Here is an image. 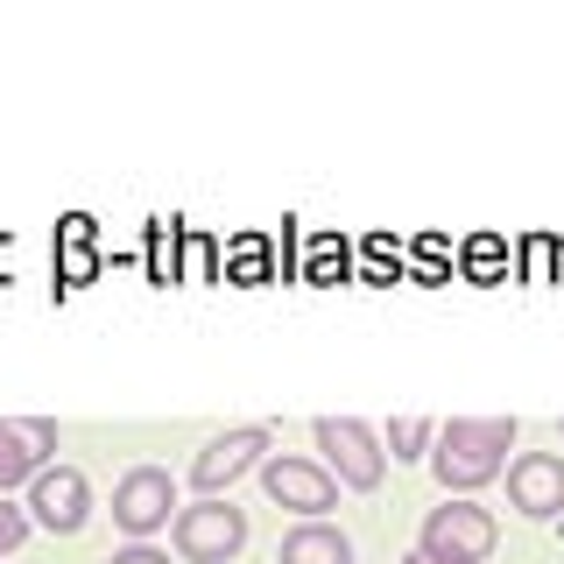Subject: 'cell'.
<instances>
[{"label":"cell","mask_w":564,"mask_h":564,"mask_svg":"<svg viewBox=\"0 0 564 564\" xmlns=\"http://www.w3.org/2000/svg\"><path fill=\"white\" fill-rule=\"evenodd\" d=\"M508 452H516V416H452V423H437V445H431L437 487L445 494L487 487L494 473L508 466Z\"/></svg>","instance_id":"6da1fadb"},{"label":"cell","mask_w":564,"mask_h":564,"mask_svg":"<svg viewBox=\"0 0 564 564\" xmlns=\"http://www.w3.org/2000/svg\"><path fill=\"white\" fill-rule=\"evenodd\" d=\"M494 543H501V529H494L487 508L445 501V508H431V516H423V543H416V551L437 557V564H487Z\"/></svg>","instance_id":"7a4b0ae2"},{"label":"cell","mask_w":564,"mask_h":564,"mask_svg":"<svg viewBox=\"0 0 564 564\" xmlns=\"http://www.w3.org/2000/svg\"><path fill=\"white\" fill-rule=\"evenodd\" d=\"M317 452H325V473H339L352 494H375L381 473H388V452L375 445V431H367L360 416H317Z\"/></svg>","instance_id":"3957f363"},{"label":"cell","mask_w":564,"mask_h":564,"mask_svg":"<svg viewBox=\"0 0 564 564\" xmlns=\"http://www.w3.org/2000/svg\"><path fill=\"white\" fill-rule=\"evenodd\" d=\"M240 543H247V516L234 501H198V508H176V557L184 564H226V557H240Z\"/></svg>","instance_id":"277c9868"},{"label":"cell","mask_w":564,"mask_h":564,"mask_svg":"<svg viewBox=\"0 0 564 564\" xmlns=\"http://www.w3.org/2000/svg\"><path fill=\"white\" fill-rule=\"evenodd\" d=\"M269 445H275V437H269V423H240V431L212 437V445H205L198 458H191V487H198L205 501H212V494H219V487H234L240 473L269 466Z\"/></svg>","instance_id":"5b68a950"},{"label":"cell","mask_w":564,"mask_h":564,"mask_svg":"<svg viewBox=\"0 0 564 564\" xmlns=\"http://www.w3.org/2000/svg\"><path fill=\"white\" fill-rule=\"evenodd\" d=\"M261 487H269L275 508H296L304 522H325V508H339V480H332L317 458H282V452H269Z\"/></svg>","instance_id":"8992f818"},{"label":"cell","mask_w":564,"mask_h":564,"mask_svg":"<svg viewBox=\"0 0 564 564\" xmlns=\"http://www.w3.org/2000/svg\"><path fill=\"white\" fill-rule=\"evenodd\" d=\"M29 522H43L50 536H78L85 516H93V487H85V473L78 466H50V473H35L29 480Z\"/></svg>","instance_id":"52a82bcc"},{"label":"cell","mask_w":564,"mask_h":564,"mask_svg":"<svg viewBox=\"0 0 564 564\" xmlns=\"http://www.w3.org/2000/svg\"><path fill=\"white\" fill-rule=\"evenodd\" d=\"M50 466H57V423L50 416H0V494L29 487Z\"/></svg>","instance_id":"ba28073f"},{"label":"cell","mask_w":564,"mask_h":564,"mask_svg":"<svg viewBox=\"0 0 564 564\" xmlns=\"http://www.w3.org/2000/svg\"><path fill=\"white\" fill-rule=\"evenodd\" d=\"M170 508H176V480L163 466H134L128 480L113 487V522L128 529V536H155V529L170 522Z\"/></svg>","instance_id":"9c48e42d"},{"label":"cell","mask_w":564,"mask_h":564,"mask_svg":"<svg viewBox=\"0 0 564 564\" xmlns=\"http://www.w3.org/2000/svg\"><path fill=\"white\" fill-rule=\"evenodd\" d=\"M508 508L529 522H551L564 516V458L557 452H522L508 466Z\"/></svg>","instance_id":"30bf717a"},{"label":"cell","mask_w":564,"mask_h":564,"mask_svg":"<svg viewBox=\"0 0 564 564\" xmlns=\"http://www.w3.org/2000/svg\"><path fill=\"white\" fill-rule=\"evenodd\" d=\"M275 564H352V543H346V529H332V522H296L290 536H282Z\"/></svg>","instance_id":"8fae6325"},{"label":"cell","mask_w":564,"mask_h":564,"mask_svg":"<svg viewBox=\"0 0 564 564\" xmlns=\"http://www.w3.org/2000/svg\"><path fill=\"white\" fill-rule=\"evenodd\" d=\"M431 445H437L431 416H395V423H388V452H395V466H402V458H431Z\"/></svg>","instance_id":"7c38bea8"},{"label":"cell","mask_w":564,"mask_h":564,"mask_svg":"<svg viewBox=\"0 0 564 564\" xmlns=\"http://www.w3.org/2000/svg\"><path fill=\"white\" fill-rule=\"evenodd\" d=\"M22 536H29V508L0 501V557H14V551H22Z\"/></svg>","instance_id":"4fadbf2b"},{"label":"cell","mask_w":564,"mask_h":564,"mask_svg":"<svg viewBox=\"0 0 564 564\" xmlns=\"http://www.w3.org/2000/svg\"><path fill=\"white\" fill-rule=\"evenodd\" d=\"M106 564H170L163 551H149V543H128V551H113Z\"/></svg>","instance_id":"5bb4252c"},{"label":"cell","mask_w":564,"mask_h":564,"mask_svg":"<svg viewBox=\"0 0 564 564\" xmlns=\"http://www.w3.org/2000/svg\"><path fill=\"white\" fill-rule=\"evenodd\" d=\"M402 564H437V557H423V551H410V557H402Z\"/></svg>","instance_id":"9a60e30c"}]
</instances>
